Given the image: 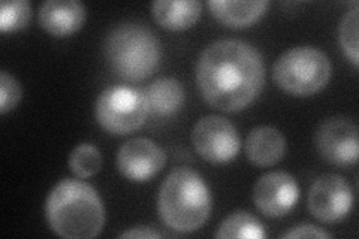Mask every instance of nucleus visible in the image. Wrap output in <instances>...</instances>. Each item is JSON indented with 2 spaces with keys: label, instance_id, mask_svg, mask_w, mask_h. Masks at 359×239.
<instances>
[{
  "label": "nucleus",
  "instance_id": "7",
  "mask_svg": "<svg viewBox=\"0 0 359 239\" xmlns=\"http://www.w3.org/2000/svg\"><path fill=\"white\" fill-rule=\"evenodd\" d=\"M192 144L201 157L211 163H228L240 151V135L233 124L219 116L201 118L192 130Z\"/></svg>",
  "mask_w": 359,
  "mask_h": 239
},
{
  "label": "nucleus",
  "instance_id": "6",
  "mask_svg": "<svg viewBox=\"0 0 359 239\" xmlns=\"http://www.w3.org/2000/svg\"><path fill=\"white\" fill-rule=\"evenodd\" d=\"M97 123L112 135H128L140 129L149 116L142 90L112 86L99 95L95 104Z\"/></svg>",
  "mask_w": 359,
  "mask_h": 239
},
{
  "label": "nucleus",
  "instance_id": "23",
  "mask_svg": "<svg viewBox=\"0 0 359 239\" xmlns=\"http://www.w3.org/2000/svg\"><path fill=\"white\" fill-rule=\"evenodd\" d=\"M120 238H163V233L150 229V227H133L123 232Z\"/></svg>",
  "mask_w": 359,
  "mask_h": 239
},
{
  "label": "nucleus",
  "instance_id": "14",
  "mask_svg": "<svg viewBox=\"0 0 359 239\" xmlns=\"http://www.w3.org/2000/svg\"><path fill=\"white\" fill-rule=\"evenodd\" d=\"M202 13L198 0H156L151 5L153 18L165 29L186 30L196 25Z\"/></svg>",
  "mask_w": 359,
  "mask_h": 239
},
{
  "label": "nucleus",
  "instance_id": "4",
  "mask_svg": "<svg viewBox=\"0 0 359 239\" xmlns=\"http://www.w3.org/2000/svg\"><path fill=\"white\" fill-rule=\"evenodd\" d=\"M104 51L111 69L120 78L142 81L159 67L162 45L145 22L125 21L108 33Z\"/></svg>",
  "mask_w": 359,
  "mask_h": 239
},
{
  "label": "nucleus",
  "instance_id": "5",
  "mask_svg": "<svg viewBox=\"0 0 359 239\" xmlns=\"http://www.w3.org/2000/svg\"><path fill=\"white\" fill-rule=\"evenodd\" d=\"M331 62L322 50L310 45L294 47L278 57L273 76L280 88L295 96H310L327 87Z\"/></svg>",
  "mask_w": 359,
  "mask_h": 239
},
{
  "label": "nucleus",
  "instance_id": "10",
  "mask_svg": "<svg viewBox=\"0 0 359 239\" xmlns=\"http://www.w3.org/2000/svg\"><path fill=\"white\" fill-rule=\"evenodd\" d=\"M299 198L297 179L283 170L268 172L256 181L253 202L269 219H280L292 211Z\"/></svg>",
  "mask_w": 359,
  "mask_h": 239
},
{
  "label": "nucleus",
  "instance_id": "12",
  "mask_svg": "<svg viewBox=\"0 0 359 239\" xmlns=\"http://www.w3.org/2000/svg\"><path fill=\"white\" fill-rule=\"evenodd\" d=\"M86 15V6L78 0H47L39 8L41 26L54 36H66L80 30Z\"/></svg>",
  "mask_w": 359,
  "mask_h": 239
},
{
  "label": "nucleus",
  "instance_id": "3",
  "mask_svg": "<svg viewBox=\"0 0 359 239\" xmlns=\"http://www.w3.org/2000/svg\"><path fill=\"white\" fill-rule=\"evenodd\" d=\"M162 221L180 233L204 226L211 212V195L202 177L189 168H175L165 178L157 196Z\"/></svg>",
  "mask_w": 359,
  "mask_h": 239
},
{
  "label": "nucleus",
  "instance_id": "9",
  "mask_svg": "<svg viewBox=\"0 0 359 239\" xmlns=\"http://www.w3.org/2000/svg\"><path fill=\"white\" fill-rule=\"evenodd\" d=\"M318 151L328 163L347 168L358 162V126L347 117L325 120L316 132Z\"/></svg>",
  "mask_w": 359,
  "mask_h": 239
},
{
  "label": "nucleus",
  "instance_id": "17",
  "mask_svg": "<svg viewBox=\"0 0 359 239\" xmlns=\"http://www.w3.org/2000/svg\"><path fill=\"white\" fill-rule=\"evenodd\" d=\"M216 238H266L264 224L247 211H235L219 226Z\"/></svg>",
  "mask_w": 359,
  "mask_h": 239
},
{
  "label": "nucleus",
  "instance_id": "13",
  "mask_svg": "<svg viewBox=\"0 0 359 239\" xmlns=\"http://www.w3.org/2000/svg\"><path fill=\"white\" fill-rule=\"evenodd\" d=\"M244 150L253 165L274 166L286 153V139L283 133L273 126H257L247 135Z\"/></svg>",
  "mask_w": 359,
  "mask_h": 239
},
{
  "label": "nucleus",
  "instance_id": "1",
  "mask_svg": "<svg viewBox=\"0 0 359 239\" xmlns=\"http://www.w3.org/2000/svg\"><path fill=\"white\" fill-rule=\"evenodd\" d=\"M196 83L211 107L224 112L241 111L262 92L264 57L249 42L216 41L199 55Z\"/></svg>",
  "mask_w": 359,
  "mask_h": 239
},
{
  "label": "nucleus",
  "instance_id": "21",
  "mask_svg": "<svg viewBox=\"0 0 359 239\" xmlns=\"http://www.w3.org/2000/svg\"><path fill=\"white\" fill-rule=\"evenodd\" d=\"M21 87L17 79L6 71L0 72V112L8 114L21 100Z\"/></svg>",
  "mask_w": 359,
  "mask_h": 239
},
{
  "label": "nucleus",
  "instance_id": "2",
  "mask_svg": "<svg viewBox=\"0 0 359 239\" xmlns=\"http://www.w3.org/2000/svg\"><path fill=\"white\" fill-rule=\"evenodd\" d=\"M45 215L51 231L66 239L95 238L105 224V208L97 191L84 181L71 178L53 187Z\"/></svg>",
  "mask_w": 359,
  "mask_h": 239
},
{
  "label": "nucleus",
  "instance_id": "22",
  "mask_svg": "<svg viewBox=\"0 0 359 239\" xmlns=\"http://www.w3.org/2000/svg\"><path fill=\"white\" fill-rule=\"evenodd\" d=\"M282 238H331V233L325 232L320 227L314 224H298L294 229L282 235Z\"/></svg>",
  "mask_w": 359,
  "mask_h": 239
},
{
  "label": "nucleus",
  "instance_id": "8",
  "mask_svg": "<svg viewBox=\"0 0 359 239\" xmlns=\"http://www.w3.org/2000/svg\"><path fill=\"white\" fill-rule=\"evenodd\" d=\"M353 207V191L347 181L335 174L319 177L309 191V210L322 223H339Z\"/></svg>",
  "mask_w": 359,
  "mask_h": 239
},
{
  "label": "nucleus",
  "instance_id": "19",
  "mask_svg": "<svg viewBox=\"0 0 359 239\" xmlns=\"http://www.w3.org/2000/svg\"><path fill=\"white\" fill-rule=\"evenodd\" d=\"M32 5L27 0H4L0 5V30L17 32L29 26Z\"/></svg>",
  "mask_w": 359,
  "mask_h": 239
},
{
  "label": "nucleus",
  "instance_id": "18",
  "mask_svg": "<svg viewBox=\"0 0 359 239\" xmlns=\"http://www.w3.org/2000/svg\"><path fill=\"white\" fill-rule=\"evenodd\" d=\"M102 168V154L92 144L76 145L69 156V169L78 178H90Z\"/></svg>",
  "mask_w": 359,
  "mask_h": 239
},
{
  "label": "nucleus",
  "instance_id": "16",
  "mask_svg": "<svg viewBox=\"0 0 359 239\" xmlns=\"http://www.w3.org/2000/svg\"><path fill=\"white\" fill-rule=\"evenodd\" d=\"M269 6L268 0H252V2H238V0H210L211 9L220 22L229 27H247L259 20Z\"/></svg>",
  "mask_w": 359,
  "mask_h": 239
},
{
  "label": "nucleus",
  "instance_id": "15",
  "mask_svg": "<svg viewBox=\"0 0 359 239\" xmlns=\"http://www.w3.org/2000/svg\"><path fill=\"white\" fill-rule=\"evenodd\" d=\"M149 114L157 117H170L184 104V87L175 78H157L144 90Z\"/></svg>",
  "mask_w": 359,
  "mask_h": 239
},
{
  "label": "nucleus",
  "instance_id": "11",
  "mask_svg": "<svg viewBox=\"0 0 359 239\" xmlns=\"http://www.w3.org/2000/svg\"><path fill=\"white\" fill-rule=\"evenodd\" d=\"M166 156L162 148L149 138H133L120 146L117 168L130 181H149L163 169Z\"/></svg>",
  "mask_w": 359,
  "mask_h": 239
},
{
  "label": "nucleus",
  "instance_id": "20",
  "mask_svg": "<svg viewBox=\"0 0 359 239\" xmlns=\"http://www.w3.org/2000/svg\"><path fill=\"white\" fill-rule=\"evenodd\" d=\"M358 4L347 11L340 22V43L344 54L349 57L355 66L359 64L358 57Z\"/></svg>",
  "mask_w": 359,
  "mask_h": 239
}]
</instances>
